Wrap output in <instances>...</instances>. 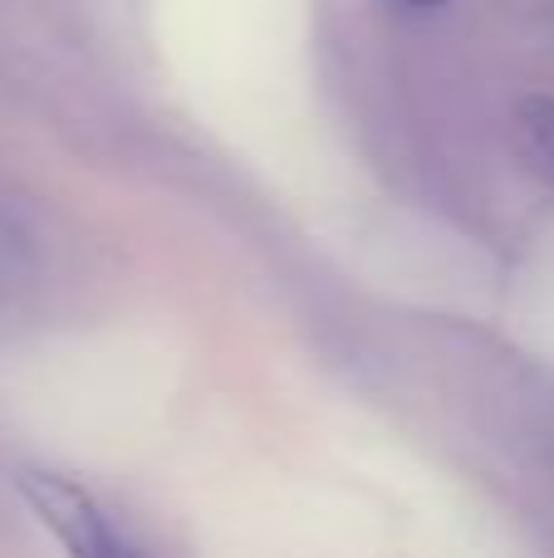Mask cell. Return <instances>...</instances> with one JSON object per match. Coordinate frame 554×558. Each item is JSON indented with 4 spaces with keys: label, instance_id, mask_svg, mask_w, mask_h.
<instances>
[{
    "label": "cell",
    "instance_id": "6da1fadb",
    "mask_svg": "<svg viewBox=\"0 0 554 558\" xmlns=\"http://www.w3.org/2000/svg\"><path fill=\"white\" fill-rule=\"evenodd\" d=\"M20 490L35 505L39 520L55 530V539L69 549V558H143V549L128 544L113 530V520L94 505V495L79 490L64 475L29 471V475H20Z\"/></svg>",
    "mask_w": 554,
    "mask_h": 558
},
{
    "label": "cell",
    "instance_id": "277c9868",
    "mask_svg": "<svg viewBox=\"0 0 554 558\" xmlns=\"http://www.w3.org/2000/svg\"><path fill=\"white\" fill-rule=\"evenodd\" d=\"M402 5H412V10H437V5H447V0H402Z\"/></svg>",
    "mask_w": 554,
    "mask_h": 558
},
{
    "label": "cell",
    "instance_id": "7a4b0ae2",
    "mask_svg": "<svg viewBox=\"0 0 554 558\" xmlns=\"http://www.w3.org/2000/svg\"><path fill=\"white\" fill-rule=\"evenodd\" d=\"M29 279H35V245H29V231L20 226V216L0 202V304L15 299Z\"/></svg>",
    "mask_w": 554,
    "mask_h": 558
},
{
    "label": "cell",
    "instance_id": "3957f363",
    "mask_svg": "<svg viewBox=\"0 0 554 558\" xmlns=\"http://www.w3.org/2000/svg\"><path fill=\"white\" fill-rule=\"evenodd\" d=\"M520 143L530 162L554 182V98H526L520 104Z\"/></svg>",
    "mask_w": 554,
    "mask_h": 558
}]
</instances>
